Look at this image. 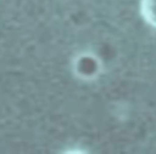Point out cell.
Wrapping results in <instances>:
<instances>
[{
	"mask_svg": "<svg viewBox=\"0 0 156 154\" xmlns=\"http://www.w3.org/2000/svg\"><path fill=\"white\" fill-rule=\"evenodd\" d=\"M100 69V62L91 55H83L76 62V72L80 76L91 78L98 74Z\"/></svg>",
	"mask_w": 156,
	"mask_h": 154,
	"instance_id": "obj_1",
	"label": "cell"
},
{
	"mask_svg": "<svg viewBox=\"0 0 156 154\" xmlns=\"http://www.w3.org/2000/svg\"><path fill=\"white\" fill-rule=\"evenodd\" d=\"M143 11L146 19L154 25H156V0H145Z\"/></svg>",
	"mask_w": 156,
	"mask_h": 154,
	"instance_id": "obj_2",
	"label": "cell"
}]
</instances>
